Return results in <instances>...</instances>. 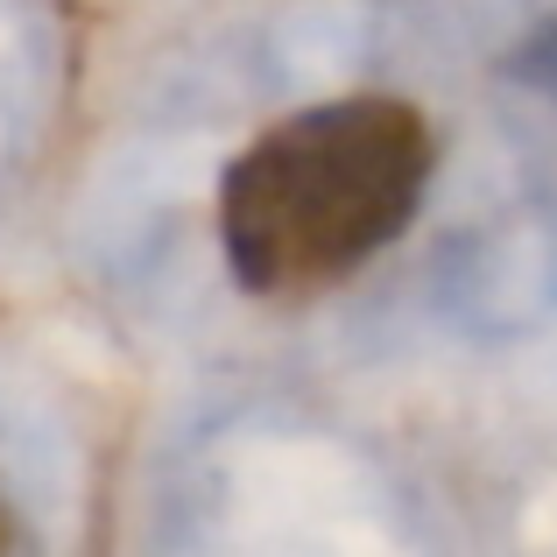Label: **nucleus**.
Returning a JSON list of instances; mask_svg holds the SVG:
<instances>
[{"mask_svg": "<svg viewBox=\"0 0 557 557\" xmlns=\"http://www.w3.org/2000/svg\"><path fill=\"white\" fill-rule=\"evenodd\" d=\"M437 141L409 99L346 92L275 121L219 184V247L240 289L311 297L368 269L417 219Z\"/></svg>", "mask_w": 557, "mask_h": 557, "instance_id": "obj_1", "label": "nucleus"}, {"mask_svg": "<svg viewBox=\"0 0 557 557\" xmlns=\"http://www.w3.org/2000/svg\"><path fill=\"white\" fill-rule=\"evenodd\" d=\"M0 557H14V516H8V502H0Z\"/></svg>", "mask_w": 557, "mask_h": 557, "instance_id": "obj_2", "label": "nucleus"}]
</instances>
